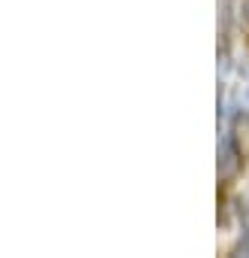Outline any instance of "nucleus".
Listing matches in <instances>:
<instances>
[{"label":"nucleus","mask_w":249,"mask_h":258,"mask_svg":"<svg viewBox=\"0 0 249 258\" xmlns=\"http://www.w3.org/2000/svg\"><path fill=\"white\" fill-rule=\"evenodd\" d=\"M237 170H240V149H237V140L231 134H225V140L219 146V173L225 179H231Z\"/></svg>","instance_id":"1"},{"label":"nucleus","mask_w":249,"mask_h":258,"mask_svg":"<svg viewBox=\"0 0 249 258\" xmlns=\"http://www.w3.org/2000/svg\"><path fill=\"white\" fill-rule=\"evenodd\" d=\"M243 10H246V25H249V0H246V7H243Z\"/></svg>","instance_id":"3"},{"label":"nucleus","mask_w":249,"mask_h":258,"mask_svg":"<svg viewBox=\"0 0 249 258\" xmlns=\"http://www.w3.org/2000/svg\"><path fill=\"white\" fill-rule=\"evenodd\" d=\"M237 252H240V255H249V228L243 231V240H240V246H237Z\"/></svg>","instance_id":"2"}]
</instances>
